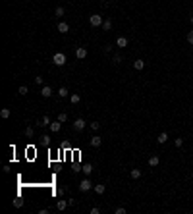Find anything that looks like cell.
<instances>
[{
    "label": "cell",
    "instance_id": "6da1fadb",
    "mask_svg": "<svg viewBox=\"0 0 193 214\" xmlns=\"http://www.w3.org/2000/svg\"><path fill=\"white\" fill-rule=\"evenodd\" d=\"M102 16L101 14H93V16H89V23H91V27H101L102 25Z\"/></svg>",
    "mask_w": 193,
    "mask_h": 214
},
{
    "label": "cell",
    "instance_id": "7a4b0ae2",
    "mask_svg": "<svg viewBox=\"0 0 193 214\" xmlns=\"http://www.w3.org/2000/svg\"><path fill=\"white\" fill-rule=\"evenodd\" d=\"M52 62H54L56 66H64L66 64V54L64 52H56V54L52 56Z\"/></svg>",
    "mask_w": 193,
    "mask_h": 214
},
{
    "label": "cell",
    "instance_id": "3957f363",
    "mask_svg": "<svg viewBox=\"0 0 193 214\" xmlns=\"http://www.w3.org/2000/svg\"><path fill=\"white\" fill-rule=\"evenodd\" d=\"M87 127V121L83 120V118H77V120H74V129L75 131H83Z\"/></svg>",
    "mask_w": 193,
    "mask_h": 214
},
{
    "label": "cell",
    "instance_id": "277c9868",
    "mask_svg": "<svg viewBox=\"0 0 193 214\" xmlns=\"http://www.w3.org/2000/svg\"><path fill=\"white\" fill-rule=\"evenodd\" d=\"M77 187H79V191H81V193H85V191H89L93 187V183L89 182V177H85V179H81V182H79Z\"/></svg>",
    "mask_w": 193,
    "mask_h": 214
},
{
    "label": "cell",
    "instance_id": "5b68a950",
    "mask_svg": "<svg viewBox=\"0 0 193 214\" xmlns=\"http://www.w3.org/2000/svg\"><path fill=\"white\" fill-rule=\"evenodd\" d=\"M101 145H102V137L93 135V137H91V147H95V149H97V147H101Z\"/></svg>",
    "mask_w": 193,
    "mask_h": 214
},
{
    "label": "cell",
    "instance_id": "8992f818",
    "mask_svg": "<svg viewBox=\"0 0 193 214\" xmlns=\"http://www.w3.org/2000/svg\"><path fill=\"white\" fill-rule=\"evenodd\" d=\"M48 127H50V131H52V133H58V131H60V127H62V121H60V120H56V121H52V124H50Z\"/></svg>",
    "mask_w": 193,
    "mask_h": 214
},
{
    "label": "cell",
    "instance_id": "52a82bcc",
    "mask_svg": "<svg viewBox=\"0 0 193 214\" xmlns=\"http://www.w3.org/2000/svg\"><path fill=\"white\" fill-rule=\"evenodd\" d=\"M75 56H77L79 60H83V58H87V48H83V47H79L77 50H75Z\"/></svg>",
    "mask_w": 193,
    "mask_h": 214
},
{
    "label": "cell",
    "instance_id": "ba28073f",
    "mask_svg": "<svg viewBox=\"0 0 193 214\" xmlns=\"http://www.w3.org/2000/svg\"><path fill=\"white\" fill-rule=\"evenodd\" d=\"M158 164H160V158H158L156 154H153L151 158H149V166H151V168H156Z\"/></svg>",
    "mask_w": 193,
    "mask_h": 214
},
{
    "label": "cell",
    "instance_id": "9c48e42d",
    "mask_svg": "<svg viewBox=\"0 0 193 214\" xmlns=\"http://www.w3.org/2000/svg\"><path fill=\"white\" fill-rule=\"evenodd\" d=\"M41 95H43V97H45V98H48V97H52V89H50V87H48V85H45V87H43V89H41Z\"/></svg>",
    "mask_w": 193,
    "mask_h": 214
},
{
    "label": "cell",
    "instance_id": "30bf717a",
    "mask_svg": "<svg viewBox=\"0 0 193 214\" xmlns=\"http://www.w3.org/2000/svg\"><path fill=\"white\" fill-rule=\"evenodd\" d=\"M116 47H120V48L128 47V39H126V37H118V39H116Z\"/></svg>",
    "mask_w": 193,
    "mask_h": 214
},
{
    "label": "cell",
    "instance_id": "8fae6325",
    "mask_svg": "<svg viewBox=\"0 0 193 214\" xmlns=\"http://www.w3.org/2000/svg\"><path fill=\"white\" fill-rule=\"evenodd\" d=\"M70 31V25L66 23V21H60L58 23V33H68Z\"/></svg>",
    "mask_w": 193,
    "mask_h": 214
},
{
    "label": "cell",
    "instance_id": "7c38bea8",
    "mask_svg": "<svg viewBox=\"0 0 193 214\" xmlns=\"http://www.w3.org/2000/svg\"><path fill=\"white\" fill-rule=\"evenodd\" d=\"M0 116L4 118V120H8V118L12 116V110H10V108H2V110H0Z\"/></svg>",
    "mask_w": 193,
    "mask_h": 214
},
{
    "label": "cell",
    "instance_id": "4fadbf2b",
    "mask_svg": "<svg viewBox=\"0 0 193 214\" xmlns=\"http://www.w3.org/2000/svg\"><path fill=\"white\" fill-rule=\"evenodd\" d=\"M68 205H70L68 201H58V203H56V208H58V210H66V208H68Z\"/></svg>",
    "mask_w": 193,
    "mask_h": 214
},
{
    "label": "cell",
    "instance_id": "5bb4252c",
    "mask_svg": "<svg viewBox=\"0 0 193 214\" xmlns=\"http://www.w3.org/2000/svg\"><path fill=\"white\" fill-rule=\"evenodd\" d=\"M50 124H52V121H50V118H48V116H43V120L39 121V126H41V127H46V126H50Z\"/></svg>",
    "mask_w": 193,
    "mask_h": 214
},
{
    "label": "cell",
    "instance_id": "9a60e30c",
    "mask_svg": "<svg viewBox=\"0 0 193 214\" xmlns=\"http://www.w3.org/2000/svg\"><path fill=\"white\" fill-rule=\"evenodd\" d=\"M79 100H81V97H79L77 93H72V95H70V102H72V104H77Z\"/></svg>",
    "mask_w": 193,
    "mask_h": 214
},
{
    "label": "cell",
    "instance_id": "2e32d148",
    "mask_svg": "<svg viewBox=\"0 0 193 214\" xmlns=\"http://www.w3.org/2000/svg\"><path fill=\"white\" fill-rule=\"evenodd\" d=\"M81 172L85 174V176H91V172H93V166H91V164H85V166L81 168Z\"/></svg>",
    "mask_w": 193,
    "mask_h": 214
},
{
    "label": "cell",
    "instance_id": "e0dca14e",
    "mask_svg": "<svg viewBox=\"0 0 193 214\" xmlns=\"http://www.w3.org/2000/svg\"><path fill=\"white\" fill-rule=\"evenodd\" d=\"M101 27L104 29V31H110V29H112V21H110V19H104V21H102V25H101Z\"/></svg>",
    "mask_w": 193,
    "mask_h": 214
},
{
    "label": "cell",
    "instance_id": "ac0fdd59",
    "mask_svg": "<svg viewBox=\"0 0 193 214\" xmlns=\"http://www.w3.org/2000/svg\"><path fill=\"white\" fill-rule=\"evenodd\" d=\"M156 141H158V143H160V145H164L166 141H168V133H160V135H158V137H156Z\"/></svg>",
    "mask_w": 193,
    "mask_h": 214
},
{
    "label": "cell",
    "instance_id": "d6986e66",
    "mask_svg": "<svg viewBox=\"0 0 193 214\" xmlns=\"http://www.w3.org/2000/svg\"><path fill=\"white\" fill-rule=\"evenodd\" d=\"M133 68H135V70H143V68H145V62H143V60H135L133 62Z\"/></svg>",
    "mask_w": 193,
    "mask_h": 214
},
{
    "label": "cell",
    "instance_id": "ffe728a7",
    "mask_svg": "<svg viewBox=\"0 0 193 214\" xmlns=\"http://www.w3.org/2000/svg\"><path fill=\"white\" fill-rule=\"evenodd\" d=\"M129 176L133 177V179H139V177H141V170H137V168H135V170H131V172H129Z\"/></svg>",
    "mask_w": 193,
    "mask_h": 214
},
{
    "label": "cell",
    "instance_id": "44dd1931",
    "mask_svg": "<svg viewBox=\"0 0 193 214\" xmlns=\"http://www.w3.org/2000/svg\"><path fill=\"white\" fill-rule=\"evenodd\" d=\"M104 191H106L104 185H95V193L97 195H104Z\"/></svg>",
    "mask_w": 193,
    "mask_h": 214
},
{
    "label": "cell",
    "instance_id": "7402d4cb",
    "mask_svg": "<svg viewBox=\"0 0 193 214\" xmlns=\"http://www.w3.org/2000/svg\"><path fill=\"white\" fill-rule=\"evenodd\" d=\"M68 95H70V91L66 87H60L58 89V97H68Z\"/></svg>",
    "mask_w": 193,
    "mask_h": 214
},
{
    "label": "cell",
    "instance_id": "603a6c76",
    "mask_svg": "<svg viewBox=\"0 0 193 214\" xmlns=\"http://www.w3.org/2000/svg\"><path fill=\"white\" fill-rule=\"evenodd\" d=\"M27 93H29V91H27V87H25V85H21V87L18 89V95H21V97H25Z\"/></svg>",
    "mask_w": 193,
    "mask_h": 214
},
{
    "label": "cell",
    "instance_id": "cb8c5ba5",
    "mask_svg": "<svg viewBox=\"0 0 193 214\" xmlns=\"http://www.w3.org/2000/svg\"><path fill=\"white\" fill-rule=\"evenodd\" d=\"M33 135H35V129H33V127H27V129H25V137H27V139H31Z\"/></svg>",
    "mask_w": 193,
    "mask_h": 214
},
{
    "label": "cell",
    "instance_id": "d4e9b609",
    "mask_svg": "<svg viewBox=\"0 0 193 214\" xmlns=\"http://www.w3.org/2000/svg\"><path fill=\"white\" fill-rule=\"evenodd\" d=\"M122 60H124V58H122L120 54H114V56H112V62H114V64H122Z\"/></svg>",
    "mask_w": 193,
    "mask_h": 214
},
{
    "label": "cell",
    "instance_id": "484cf974",
    "mask_svg": "<svg viewBox=\"0 0 193 214\" xmlns=\"http://www.w3.org/2000/svg\"><path fill=\"white\" fill-rule=\"evenodd\" d=\"M41 143L45 145V147H46V145H50V137H48V135H43V137H41Z\"/></svg>",
    "mask_w": 193,
    "mask_h": 214
},
{
    "label": "cell",
    "instance_id": "4316f807",
    "mask_svg": "<svg viewBox=\"0 0 193 214\" xmlns=\"http://www.w3.org/2000/svg\"><path fill=\"white\" fill-rule=\"evenodd\" d=\"M58 120L62 121V124H64V121L68 120V114H66V112H60V114H58Z\"/></svg>",
    "mask_w": 193,
    "mask_h": 214
},
{
    "label": "cell",
    "instance_id": "83f0119b",
    "mask_svg": "<svg viewBox=\"0 0 193 214\" xmlns=\"http://www.w3.org/2000/svg\"><path fill=\"white\" fill-rule=\"evenodd\" d=\"M14 206H16V208H21V206H23V201L19 199V197H18V199L14 201Z\"/></svg>",
    "mask_w": 193,
    "mask_h": 214
},
{
    "label": "cell",
    "instance_id": "f1b7e54d",
    "mask_svg": "<svg viewBox=\"0 0 193 214\" xmlns=\"http://www.w3.org/2000/svg\"><path fill=\"white\" fill-rule=\"evenodd\" d=\"M56 16H58V18H62V16H64V8H62V6H58V8H56Z\"/></svg>",
    "mask_w": 193,
    "mask_h": 214
},
{
    "label": "cell",
    "instance_id": "f546056e",
    "mask_svg": "<svg viewBox=\"0 0 193 214\" xmlns=\"http://www.w3.org/2000/svg\"><path fill=\"white\" fill-rule=\"evenodd\" d=\"M174 145H176V147H178V149H180V147H182V145H184V139H182V137H178V139L174 141Z\"/></svg>",
    "mask_w": 193,
    "mask_h": 214
},
{
    "label": "cell",
    "instance_id": "4dcf8cb0",
    "mask_svg": "<svg viewBox=\"0 0 193 214\" xmlns=\"http://www.w3.org/2000/svg\"><path fill=\"white\" fill-rule=\"evenodd\" d=\"M91 129H101V124H99V121H93V124H91Z\"/></svg>",
    "mask_w": 193,
    "mask_h": 214
},
{
    "label": "cell",
    "instance_id": "1f68e13d",
    "mask_svg": "<svg viewBox=\"0 0 193 214\" xmlns=\"http://www.w3.org/2000/svg\"><path fill=\"white\" fill-rule=\"evenodd\" d=\"M187 42H189V44H193V31L187 33Z\"/></svg>",
    "mask_w": 193,
    "mask_h": 214
},
{
    "label": "cell",
    "instance_id": "d6a6232c",
    "mask_svg": "<svg viewBox=\"0 0 193 214\" xmlns=\"http://www.w3.org/2000/svg\"><path fill=\"white\" fill-rule=\"evenodd\" d=\"M114 212H116V214H126V208H122V206H118V208H116Z\"/></svg>",
    "mask_w": 193,
    "mask_h": 214
},
{
    "label": "cell",
    "instance_id": "836d02e7",
    "mask_svg": "<svg viewBox=\"0 0 193 214\" xmlns=\"http://www.w3.org/2000/svg\"><path fill=\"white\" fill-rule=\"evenodd\" d=\"M35 83H37V85L43 83V77H41V75H37V77H35Z\"/></svg>",
    "mask_w": 193,
    "mask_h": 214
},
{
    "label": "cell",
    "instance_id": "e575fe53",
    "mask_svg": "<svg viewBox=\"0 0 193 214\" xmlns=\"http://www.w3.org/2000/svg\"><path fill=\"white\" fill-rule=\"evenodd\" d=\"M91 214H101V208H97V206H95V208H91Z\"/></svg>",
    "mask_w": 193,
    "mask_h": 214
},
{
    "label": "cell",
    "instance_id": "d590c367",
    "mask_svg": "<svg viewBox=\"0 0 193 214\" xmlns=\"http://www.w3.org/2000/svg\"><path fill=\"white\" fill-rule=\"evenodd\" d=\"M191 23H193V16H191Z\"/></svg>",
    "mask_w": 193,
    "mask_h": 214
},
{
    "label": "cell",
    "instance_id": "8d00e7d4",
    "mask_svg": "<svg viewBox=\"0 0 193 214\" xmlns=\"http://www.w3.org/2000/svg\"><path fill=\"white\" fill-rule=\"evenodd\" d=\"M191 50H193V44H191Z\"/></svg>",
    "mask_w": 193,
    "mask_h": 214
},
{
    "label": "cell",
    "instance_id": "74e56055",
    "mask_svg": "<svg viewBox=\"0 0 193 214\" xmlns=\"http://www.w3.org/2000/svg\"><path fill=\"white\" fill-rule=\"evenodd\" d=\"M191 205H193V201H191Z\"/></svg>",
    "mask_w": 193,
    "mask_h": 214
}]
</instances>
